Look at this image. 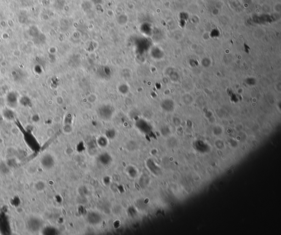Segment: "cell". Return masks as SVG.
Returning a JSON list of instances; mask_svg holds the SVG:
<instances>
[{
    "label": "cell",
    "instance_id": "obj_10",
    "mask_svg": "<svg viewBox=\"0 0 281 235\" xmlns=\"http://www.w3.org/2000/svg\"><path fill=\"white\" fill-rule=\"evenodd\" d=\"M97 144L101 148H106L108 145V139L104 136H100L97 139Z\"/></svg>",
    "mask_w": 281,
    "mask_h": 235
},
{
    "label": "cell",
    "instance_id": "obj_7",
    "mask_svg": "<svg viewBox=\"0 0 281 235\" xmlns=\"http://www.w3.org/2000/svg\"><path fill=\"white\" fill-rule=\"evenodd\" d=\"M46 183L42 180H39L35 183L34 185V188L36 191L42 192L46 189Z\"/></svg>",
    "mask_w": 281,
    "mask_h": 235
},
{
    "label": "cell",
    "instance_id": "obj_6",
    "mask_svg": "<svg viewBox=\"0 0 281 235\" xmlns=\"http://www.w3.org/2000/svg\"><path fill=\"white\" fill-rule=\"evenodd\" d=\"M126 172L128 175L131 178H135L137 177L138 175V171L137 169L134 166H128L126 168Z\"/></svg>",
    "mask_w": 281,
    "mask_h": 235
},
{
    "label": "cell",
    "instance_id": "obj_5",
    "mask_svg": "<svg viewBox=\"0 0 281 235\" xmlns=\"http://www.w3.org/2000/svg\"><path fill=\"white\" fill-rule=\"evenodd\" d=\"M112 160V157L109 153H101L98 157V162L103 166H107L111 164Z\"/></svg>",
    "mask_w": 281,
    "mask_h": 235
},
{
    "label": "cell",
    "instance_id": "obj_1",
    "mask_svg": "<svg viewBox=\"0 0 281 235\" xmlns=\"http://www.w3.org/2000/svg\"><path fill=\"white\" fill-rule=\"evenodd\" d=\"M87 222L92 225H97L102 221V216L97 212L92 211L87 214Z\"/></svg>",
    "mask_w": 281,
    "mask_h": 235
},
{
    "label": "cell",
    "instance_id": "obj_15",
    "mask_svg": "<svg viewBox=\"0 0 281 235\" xmlns=\"http://www.w3.org/2000/svg\"><path fill=\"white\" fill-rule=\"evenodd\" d=\"M104 184H106V185H107V184H109L110 183V179L109 177H106L104 178L103 179V180Z\"/></svg>",
    "mask_w": 281,
    "mask_h": 235
},
{
    "label": "cell",
    "instance_id": "obj_4",
    "mask_svg": "<svg viewBox=\"0 0 281 235\" xmlns=\"http://www.w3.org/2000/svg\"><path fill=\"white\" fill-rule=\"evenodd\" d=\"M41 164L44 168L46 169L52 168L55 164L54 158L50 155H46L42 158Z\"/></svg>",
    "mask_w": 281,
    "mask_h": 235
},
{
    "label": "cell",
    "instance_id": "obj_11",
    "mask_svg": "<svg viewBox=\"0 0 281 235\" xmlns=\"http://www.w3.org/2000/svg\"><path fill=\"white\" fill-rule=\"evenodd\" d=\"M162 107L165 111H170L173 109V102L169 99L165 100L162 103Z\"/></svg>",
    "mask_w": 281,
    "mask_h": 235
},
{
    "label": "cell",
    "instance_id": "obj_8",
    "mask_svg": "<svg viewBox=\"0 0 281 235\" xmlns=\"http://www.w3.org/2000/svg\"><path fill=\"white\" fill-rule=\"evenodd\" d=\"M118 92L123 96L127 94L130 91V87L126 83H120L118 87Z\"/></svg>",
    "mask_w": 281,
    "mask_h": 235
},
{
    "label": "cell",
    "instance_id": "obj_13",
    "mask_svg": "<svg viewBox=\"0 0 281 235\" xmlns=\"http://www.w3.org/2000/svg\"><path fill=\"white\" fill-rule=\"evenodd\" d=\"M115 135H116V132L114 129H109L106 133V137L108 139H110L115 138Z\"/></svg>",
    "mask_w": 281,
    "mask_h": 235
},
{
    "label": "cell",
    "instance_id": "obj_14",
    "mask_svg": "<svg viewBox=\"0 0 281 235\" xmlns=\"http://www.w3.org/2000/svg\"><path fill=\"white\" fill-rule=\"evenodd\" d=\"M128 214L129 215V216L131 217H134L137 214V210L133 207H129L128 210Z\"/></svg>",
    "mask_w": 281,
    "mask_h": 235
},
{
    "label": "cell",
    "instance_id": "obj_2",
    "mask_svg": "<svg viewBox=\"0 0 281 235\" xmlns=\"http://www.w3.org/2000/svg\"><path fill=\"white\" fill-rule=\"evenodd\" d=\"M98 116L101 119L105 121L110 120L113 116V110L110 107H103L98 109Z\"/></svg>",
    "mask_w": 281,
    "mask_h": 235
},
{
    "label": "cell",
    "instance_id": "obj_3",
    "mask_svg": "<svg viewBox=\"0 0 281 235\" xmlns=\"http://www.w3.org/2000/svg\"><path fill=\"white\" fill-rule=\"evenodd\" d=\"M136 126L138 129L145 134H148L151 130L150 125L145 120L140 119L136 123Z\"/></svg>",
    "mask_w": 281,
    "mask_h": 235
},
{
    "label": "cell",
    "instance_id": "obj_12",
    "mask_svg": "<svg viewBox=\"0 0 281 235\" xmlns=\"http://www.w3.org/2000/svg\"><path fill=\"white\" fill-rule=\"evenodd\" d=\"M147 176L148 175H146L145 174L142 175L139 179V184L142 188H145V187L148 185L149 179Z\"/></svg>",
    "mask_w": 281,
    "mask_h": 235
},
{
    "label": "cell",
    "instance_id": "obj_9",
    "mask_svg": "<svg viewBox=\"0 0 281 235\" xmlns=\"http://www.w3.org/2000/svg\"><path fill=\"white\" fill-rule=\"evenodd\" d=\"M125 148L128 151H135L138 148V145L133 140H129L126 144Z\"/></svg>",
    "mask_w": 281,
    "mask_h": 235
}]
</instances>
